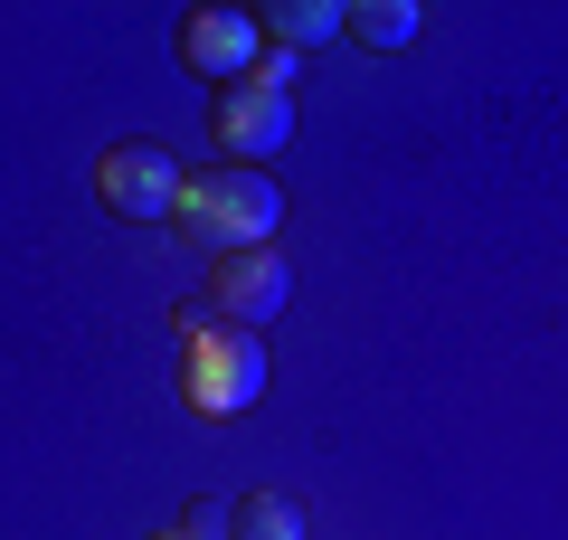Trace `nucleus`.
Here are the masks:
<instances>
[{
	"label": "nucleus",
	"instance_id": "obj_1",
	"mask_svg": "<svg viewBox=\"0 0 568 540\" xmlns=\"http://www.w3.org/2000/svg\"><path fill=\"white\" fill-rule=\"evenodd\" d=\"M171 228H181V238L200 247L209 266H219V257H246V247H275V228H284V190H275V171L219 161V171L181 180V209H171Z\"/></svg>",
	"mask_w": 568,
	"mask_h": 540
},
{
	"label": "nucleus",
	"instance_id": "obj_2",
	"mask_svg": "<svg viewBox=\"0 0 568 540\" xmlns=\"http://www.w3.org/2000/svg\"><path fill=\"white\" fill-rule=\"evenodd\" d=\"M284 303H294V266H284L275 247L219 257V266H209V294L181 303V341H200V332H265Z\"/></svg>",
	"mask_w": 568,
	"mask_h": 540
},
{
	"label": "nucleus",
	"instance_id": "obj_3",
	"mask_svg": "<svg viewBox=\"0 0 568 540\" xmlns=\"http://www.w3.org/2000/svg\"><path fill=\"white\" fill-rule=\"evenodd\" d=\"M181 399L190 418H237L265 399V341L256 332H200L181 341Z\"/></svg>",
	"mask_w": 568,
	"mask_h": 540
},
{
	"label": "nucleus",
	"instance_id": "obj_4",
	"mask_svg": "<svg viewBox=\"0 0 568 540\" xmlns=\"http://www.w3.org/2000/svg\"><path fill=\"white\" fill-rule=\"evenodd\" d=\"M171 58H181L200 86H246V77H256V58H265V29H256V10L200 0V10H181V39H171Z\"/></svg>",
	"mask_w": 568,
	"mask_h": 540
},
{
	"label": "nucleus",
	"instance_id": "obj_5",
	"mask_svg": "<svg viewBox=\"0 0 568 540\" xmlns=\"http://www.w3.org/2000/svg\"><path fill=\"white\" fill-rule=\"evenodd\" d=\"M181 161L162 152V142H114V152L95 161V200L114 209V219H133V228H162L171 209H181Z\"/></svg>",
	"mask_w": 568,
	"mask_h": 540
},
{
	"label": "nucleus",
	"instance_id": "obj_6",
	"mask_svg": "<svg viewBox=\"0 0 568 540\" xmlns=\"http://www.w3.org/2000/svg\"><path fill=\"white\" fill-rule=\"evenodd\" d=\"M209 133L227 142V161L265 171V161L294 142V96H265V86H219V104H209Z\"/></svg>",
	"mask_w": 568,
	"mask_h": 540
},
{
	"label": "nucleus",
	"instance_id": "obj_7",
	"mask_svg": "<svg viewBox=\"0 0 568 540\" xmlns=\"http://www.w3.org/2000/svg\"><path fill=\"white\" fill-rule=\"evenodd\" d=\"M256 29H265V48H294V58H304V48L342 39V29H351V10H342V0H265V10H256Z\"/></svg>",
	"mask_w": 568,
	"mask_h": 540
},
{
	"label": "nucleus",
	"instance_id": "obj_8",
	"mask_svg": "<svg viewBox=\"0 0 568 540\" xmlns=\"http://www.w3.org/2000/svg\"><path fill=\"white\" fill-rule=\"evenodd\" d=\"M227 540H304V502H294V493H246V502H227Z\"/></svg>",
	"mask_w": 568,
	"mask_h": 540
},
{
	"label": "nucleus",
	"instance_id": "obj_9",
	"mask_svg": "<svg viewBox=\"0 0 568 540\" xmlns=\"http://www.w3.org/2000/svg\"><path fill=\"white\" fill-rule=\"evenodd\" d=\"M351 39L361 48H407L417 39V0H361L351 10Z\"/></svg>",
	"mask_w": 568,
	"mask_h": 540
},
{
	"label": "nucleus",
	"instance_id": "obj_10",
	"mask_svg": "<svg viewBox=\"0 0 568 540\" xmlns=\"http://www.w3.org/2000/svg\"><path fill=\"white\" fill-rule=\"evenodd\" d=\"M294 77H304V58H294V48H265L246 86H265V96H294Z\"/></svg>",
	"mask_w": 568,
	"mask_h": 540
},
{
	"label": "nucleus",
	"instance_id": "obj_11",
	"mask_svg": "<svg viewBox=\"0 0 568 540\" xmlns=\"http://www.w3.org/2000/svg\"><path fill=\"white\" fill-rule=\"evenodd\" d=\"M219 512H227V502H209V493H200V502H181V521H171V531H190V540H219V531H227Z\"/></svg>",
	"mask_w": 568,
	"mask_h": 540
},
{
	"label": "nucleus",
	"instance_id": "obj_12",
	"mask_svg": "<svg viewBox=\"0 0 568 540\" xmlns=\"http://www.w3.org/2000/svg\"><path fill=\"white\" fill-rule=\"evenodd\" d=\"M142 540H190V531H142Z\"/></svg>",
	"mask_w": 568,
	"mask_h": 540
}]
</instances>
